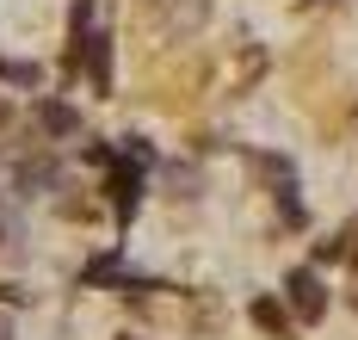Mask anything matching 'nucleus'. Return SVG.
<instances>
[{"label":"nucleus","instance_id":"f257e3e1","mask_svg":"<svg viewBox=\"0 0 358 340\" xmlns=\"http://www.w3.org/2000/svg\"><path fill=\"white\" fill-rule=\"evenodd\" d=\"M80 69L93 80V93H111V38L106 31H80L69 43V75H80Z\"/></svg>","mask_w":358,"mask_h":340},{"label":"nucleus","instance_id":"f03ea898","mask_svg":"<svg viewBox=\"0 0 358 340\" xmlns=\"http://www.w3.org/2000/svg\"><path fill=\"white\" fill-rule=\"evenodd\" d=\"M106 192H111V217L117 223H130L136 217V204H143V161H130V155H117L106 173Z\"/></svg>","mask_w":358,"mask_h":340},{"label":"nucleus","instance_id":"7ed1b4c3","mask_svg":"<svg viewBox=\"0 0 358 340\" xmlns=\"http://www.w3.org/2000/svg\"><path fill=\"white\" fill-rule=\"evenodd\" d=\"M285 297H290V316H296V322H322L327 316V285L309 272V266H296V272L285 278Z\"/></svg>","mask_w":358,"mask_h":340},{"label":"nucleus","instance_id":"20e7f679","mask_svg":"<svg viewBox=\"0 0 358 340\" xmlns=\"http://www.w3.org/2000/svg\"><path fill=\"white\" fill-rule=\"evenodd\" d=\"M155 19H161V31L192 38V31L210 19V0H155Z\"/></svg>","mask_w":358,"mask_h":340},{"label":"nucleus","instance_id":"39448f33","mask_svg":"<svg viewBox=\"0 0 358 340\" xmlns=\"http://www.w3.org/2000/svg\"><path fill=\"white\" fill-rule=\"evenodd\" d=\"M80 285H124V291H161L155 278H130L117 254H93V260L80 266Z\"/></svg>","mask_w":358,"mask_h":340},{"label":"nucleus","instance_id":"423d86ee","mask_svg":"<svg viewBox=\"0 0 358 340\" xmlns=\"http://www.w3.org/2000/svg\"><path fill=\"white\" fill-rule=\"evenodd\" d=\"M37 130L43 136H74L80 130V112H74L69 99H37Z\"/></svg>","mask_w":358,"mask_h":340},{"label":"nucleus","instance_id":"0eeeda50","mask_svg":"<svg viewBox=\"0 0 358 340\" xmlns=\"http://www.w3.org/2000/svg\"><path fill=\"white\" fill-rule=\"evenodd\" d=\"M248 316H253V328H266L272 340H296V334H290V309H285L278 297H253Z\"/></svg>","mask_w":358,"mask_h":340},{"label":"nucleus","instance_id":"6e6552de","mask_svg":"<svg viewBox=\"0 0 358 340\" xmlns=\"http://www.w3.org/2000/svg\"><path fill=\"white\" fill-rule=\"evenodd\" d=\"M0 80H6V87H37V80H43V69H37V62H25V56H0Z\"/></svg>","mask_w":358,"mask_h":340},{"label":"nucleus","instance_id":"1a4fd4ad","mask_svg":"<svg viewBox=\"0 0 358 340\" xmlns=\"http://www.w3.org/2000/svg\"><path fill=\"white\" fill-rule=\"evenodd\" d=\"M31 186H56V161H50V155L19 161V192H31Z\"/></svg>","mask_w":358,"mask_h":340},{"label":"nucleus","instance_id":"9d476101","mask_svg":"<svg viewBox=\"0 0 358 340\" xmlns=\"http://www.w3.org/2000/svg\"><path fill=\"white\" fill-rule=\"evenodd\" d=\"M69 31H74V38L93 31V0H74V6H69Z\"/></svg>","mask_w":358,"mask_h":340},{"label":"nucleus","instance_id":"9b49d317","mask_svg":"<svg viewBox=\"0 0 358 340\" xmlns=\"http://www.w3.org/2000/svg\"><path fill=\"white\" fill-rule=\"evenodd\" d=\"M340 241H346V260L358 266V217H352V223H346V229H340Z\"/></svg>","mask_w":358,"mask_h":340},{"label":"nucleus","instance_id":"f8f14e48","mask_svg":"<svg viewBox=\"0 0 358 340\" xmlns=\"http://www.w3.org/2000/svg\"><path fill=\"white\" fill-rule=\"evenodd\" d=\"M0 340H13V328H6V322H0Z\"/></svg>","mask_w":358,"mask_h":340},{"label":"nucleus","instance_id":"ddd939ff","mask_svg":"<svg viewBox=\"0 0 358 340\" xmlns=\"http://www.w3.org/2000/svg\"><path fill=\"white\" fill-rule=\"evenodd\" d=\"M0 124H6V99H0Z\"/></svg>","mask_w":358,"mask_h":340},{"label":"nucleus","instance_id":"4468645a","mask_svg":"<svg viewBox=\"0 0 358 340\" xmlns=\"http://www.w3.org/2000/svg\"><path fill=\"white\" fill-rule=\"evenodd\" d=\"M124 340H130V334H124Z\"/></svg>","mask_w":358,"mask_h":340}]
</instances>
